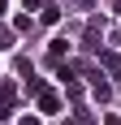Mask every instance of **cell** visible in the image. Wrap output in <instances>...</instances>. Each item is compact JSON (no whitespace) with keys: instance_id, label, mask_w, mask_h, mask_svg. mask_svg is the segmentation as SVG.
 <instances>
[{"instance_id":"7a4b0ae2","label":"cell","mask_w":121,"mask_h":125,"mask_svg":"<svg viewBox=\"0 0 121 125\" xmlns=\"http://www.w3.org/2000/svg\"><path fill=\"white\" fill-rule=\"evenodd\" d=\"M99 69H104L108 78H117V82H121V56H117V52L99 48Z\"/></svg>"},{"instance_id":"3957f363","label":"cell","mask_w":121,"mask_h":125,"mask_svg":"<svg viewBox=\"0 0 121 125\" xmlns=\"http://www.w3.org/2000/svg\"><path fill=\"white\" fill-rule=\"evenodd\" d=\"M39 112H60V99H56V91H39Z\"/></svg>"},{"instance_id":"9c48e42d","label":"cell","mask_w":121,"mask_h":125,"mask_svg":"<svg viewBox=\"0 0 121 125\" xmlns=\"http://www.w3.org/2000/svg\"><path fill=\"white\" fill-rule=\"evenodd\" d=\"M4 4H9V0H0V13H4Z\"/></svg>"},{"instance_id":"6da1fadb","label":"cell","mask_w":121,"mask_h":125,"mask_svg":"<svg viewBox=\"0 0 121 125\" xmlns=\"http://www.w3.org/2000/svg\"><path fill=\"white\" fill-rule=\"evenodd\" d=\"M13 104H17V86L4 78V82H0V121H9V116H13Z\"/></svg>"},{"instance_id":"5b68a950","label":"cell","mask_w":121,"mask_h":125,"mask_svg":"<svg viewBox=\"0 0 121 125\" xmlns=\"http://www.w3.org/2000/svg\"><path fill=\"white\" fill-rule=\"evenodd\" d=\"M39 22H43V26H56V22H60V4H52V0H48V4L39 9Z\"/></svg>"},{"instance_id":"52a82bcc","label":"cell","mask_w":121,"mask_h":125,"mask_svg":"<svg viewBox=\"0 0 121 125\" xmlns=\"http://www.w3.org/2000/svg\"><path fill=\"white\" fill-rule=\"evenodd\" d=\"M4 48H13V30H4V26H0V52Z\"/></svg>"},{"instance_id":"ba28073f","label":"cell","mask_w":121,"mask_h":125,"mask_svg":"<svg viewBox=\"0 0 121 125\" xmlns=\"http://www.w3.org/2000/svg\"><path fill=\"white\" fill-rule=\"evenodd\" d=\"M17 125H39V121H35V116H22V121H17Z\"/></svg>"},{"instance_id":"277c9868","label":"cell","mask_w":121,"mask_h":125,"mask_svg":"<svg viewBox=\"0 0 121 125\" xmlns=\"http://www.w3.org/2000/svg\"><path fill=\"white\" fill-rule=\"evenodd\" d=\"M91 95H95L99 104H108V99H112V86H108V82H99V78L91 73Z\"/></svg>"},{"instance_id":"8992f818","label":"cell","mask_w":121,"mask_h":125,"mask_svg":"<svg viewBox=\"0 0 121 125\" xmlns=\"http://www.w3.org/2000/svg\"><path fill=\"white\" fill-rule=\"evenodd\" d=\"M65 52H69V43H65V39H52V61H60Z\"/></svg>"}]
</instances>
